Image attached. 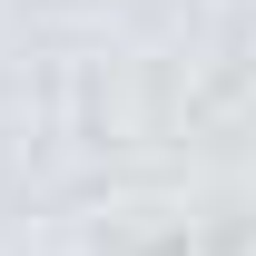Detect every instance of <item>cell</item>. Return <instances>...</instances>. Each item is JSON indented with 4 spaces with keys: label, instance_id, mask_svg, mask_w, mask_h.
Segmentation results:
<instances>
[]
</instances>
